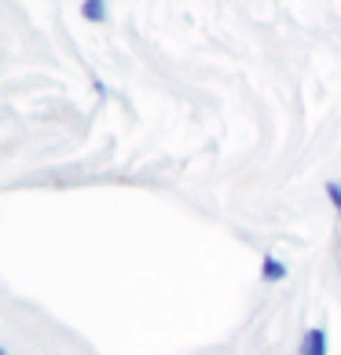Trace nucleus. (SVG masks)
I'll use <instances>...</instances> for the list:
<instances>
[{"mask_svg":"<svg viewBox=\"0 0 341 355\" xmlns=\"http://www.w3.org/2000/svg\"><path fill=\"white\" fill-rule=\"evenodd\" d=\"M297 355H331V337H326L323 326H308V330L301 334Z\"/></svg>","mask_w":341,"mask_h":355,"instance_id":"1","label":"nucleus"},{"mask_svg":"<svg viewBox=\"0 0 341 355\" xmlns=\"http://www.w3.org/2000/svg\"><path fill=\"white\" fill-rule=\"evenodd\" d=\"M286 275H290V268H286L279 257H265V260H260V282H265V286L286 282Z\"/></svg>","mask_w":341,"mask_h":355,"instance_id":"2","label":"nucleus"},{"mask_svg":"<svg viewBox=\"0 0 341 355\" xmlns=\"http://www.w3.org/2000/svg\"><path fill=\"white\" fill-rule=\"evenodd\" d=\"M81 15H85L88 22H107V19H110V4H107V0H85V4H81Z\"/></svg>","mask_w":341,"mask_h":355,"instance_id":"3","label":"nucleus"},{"mask_svg":"<svg viewBox=\"0 0 341 355\" xmlns=\"http://www.w3.org/2000/svg\"><path fill=\"white\" fill-rule=\"evenodd\" d=\"M323 194H326V202L334 205V213H338V220H341V180H326V183H323Z\"/></svg>","mask_w":341,"mask_h":355,"instance_id":"4","label":"nucleus"}]
</instances>
